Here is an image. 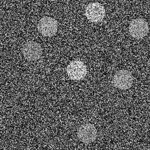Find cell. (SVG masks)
<instances>
[{"instance_id":"6da1fadb","label":"cell","mask_w":150,"mask_h":150,"mask_svg":"<svg viewBox=\"0 0 150 150\" xmlns=\"http://www.w3.org/2000/svg\"><path fill=\"white\" fill-rule=\"evenodd\" d=\"M129 31L133 37L136 39H142L147 36L148 33V23L146 21L141 18L133 20L130 23Z\"/></svg>"},{"instance_id":"7a4b0ae2","label":"cell","mask_w":150,"mask_h":150,"mask_svg":"<svg viewBox=\"0 0 150 150\" xmlns=\"http://www.w3.org/2000/svg\"><path fill=\"white\" fill-rule=\"evenodd\" d=\"M77 135L81 141L88 144L96 139L97 131L93 125L87 123L82 125L79 127Z\"/></svg>"},{"instance_id":"3957f363","label":"cell","mask_w":150,"mask_h":150,"mask_svg":"<svg viewBox=\"0 0 150 150\" xmlns=\"http://www.w3.org/2000/svg\"><path fill=\"white\" fill-rule=\"evenodd\" d=\"M58 28L57 21L49 17L42 18L38 25V29L40 33L47 37L54 35L58 30Z\"/></svg>"},{"instance_id":"277c9868","label":"cell","mask_w":150,"mask_h":150,"mask_svg":"<svg viewBox=\"0 0 150 150\" xmlns=\"http://www.w3.org/2000/svg\"><path fill=\"white\" fill-rule=\"evenodd\" d=\"M67 72L72 80H80L85 77L87 69L83 62L76 60L70 63L67 69Z\"/></svg>"},{"instance_id":"5b68a950","label":"cell","mask_w":150,"mask_h":150,"mask_svg":"<svg viewBox=\"0 0 150 150\" xmlns=\"http://www.w3.org/2000/svg\"><path fill=\"white\" fill-rule=\"evenodd\" d=\"M113 82L114 85L119 89L127 90L130 88L132 86L133 76L127 70H120L115 75Z\"/></svg>"},{"instance_id":"8992f818","label":"cell","mask_w":150,"mask_h":150,"mask_svg":"<svg viewBox=\"0 0 150 150\" xmlns=\"http://www.w3.org/2000/svg\"><path fill=\"white\" fill-rule=\"evenodd\" d=\"M105 13L104 7L98 3L90 4L86 9V16L92 22H101L104 19Z\"/></svg>"},{"instance_id":"52a82bcc","label":"cell","mask_w":150,"mask_h":150,"mask_svg":"<svg viewBox=\"0 0 150 150\" xmlns=\"http://www.w3.org/2000/svg\"><path fill=\"white\" fill-rule=\"evenodd\" d=\"M23 55L28 61L39 59L42 54L41 45L34 42H29L25 44L22 49Z\"/></svg>"}]
</instances>
